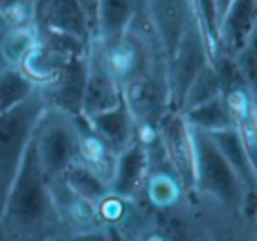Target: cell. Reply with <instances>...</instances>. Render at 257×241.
<instances>
[{
  "instance_id": "obj_17",
  "label": "cell",
  "mask_w": 257,
  "mask_h": 241,
  "mask_svg": "<svg viewBox=\"0 0 257 241\" xmlns=\"http://www.w3.org/2000/svg\"><path fill=\"white\" fill-rule=\"evenodd\" d=\"M210 138L215 143V146L218 148V152L222 153V157L232 167V171L243 181L246 190L250 194L257 195L255 157L248 152V148L245 146V143H243L241 136L238 134V131L234 127H231L220 132H213V134H210Z\"/></svg>"
},
{
  "instance_id": "obj_12",
  "label": "cell",
  "mask_w": 257,
  "mask_h": 241,
  "mask_svg": "<svg viewBox=\"0 0 257 241\" xmlns=\"http://www.w3.org/2000/svg\"><path fill=\"white\" fill-rule=\"evenodd\" d=\"M32 20L37 29L65 34L90 43L92 30L78 0H32Z\"/></svg>"
},
{
  "instance_id": "obj_2",
  "label": "cell",
  "mask_w": 257,
  "mask_h": 241,
  "mask_svg": "<svg viewBox=\"0 0 257 241\" xmlns=\"http://www.w3.org/2000/svg\"><path fill=\"white\" fill-rule=\"evenodd\" d=\"M194 143V195H201L231 211L255 213V194H250L210 134L190 127Z\"/></svg>"
},
{
  "instance_id": "obj_23",
  "label": "cell",
  "mask_w": 257,
  "mask_h": 241,
  "mask_svg": "<svg viewBox=\"0 0 257 241\" xmlns=\"http://www.w3.org/2000/svg\"><path fill=\"white\" fill-rule=\"evenodd\" d=\"M36 92V85L20 69H0V114L15 109Z\"/></svg>"
},
{
  "instance_id": "obj_21",
  "label": "cell",
  "mask_w": 257,
  "mask_h": 241,
  "mask_svg": "<svg viewBox=\"0 0 257 241\" xmlns=\"http://www.w3.org/2000/svg\"><path fill=\"white\" fill-rule=\"evenodd\" d=\"M182 114L187 124H189V127L201 132H206V134H213V132H220L225 131V129L234 127L231 116H229L227 107H225L220 95L201 104V106L183 111Z\"/></svg>"
},
{
  "instance_id": "obj_7",
  "label": "cell",
  "mask_w": 257,
  "mask_h": 241,
  "mask_svg": "<svg viewBox=\"0 0 257 241\" xmlns=\"http://www.w3.org/2000/svg\"><path fill=\"white\" fill-rule=\"evenodd\" d=\"M201 241H257L255 213L231 211L201 195H194Z\"/></svg>"
},
{
  "instance_id": "obj_27",
  "label": "cell",
  "mask_w": 257,
  "mask_h": 241,
  "mask_svg": "<svg viewBox=\"0 0 257 241\" xmlns=\"http://www.w3.org/2000/svg\"><path fill=\"white\" fill-rule=\"evenodd\" d=\"M65 241H114V239L106 229H99V230H93V232H88V234H81V236L67 237Z\"/></svg>"
},
{
  "instance_id": "obj_30",
  "label": "cell",
  "mask_w": 257,
  "mask_h": 241,
  "mask_svg": "<svg viewBox=\"0 0 257 241\" xmlns=\"http://www.w3.org/2000/svg\"><path fill=\"white\" fill-rule=\"evenodd\" d=\"M4 25H8V23H6V22H4V18L0 16V27H4Z\"/></svg>"
},
{
  "instance_id": "obj_4",
  "label": "cell",
  "mask_w": 257,
  "mask_h": 241,
  "mask_svg": "<svg viewBox=\"0 0 257 241\" xmlns=\"http://www.w3.org/2000/svg\"><path fill=\"white\" fill-rule=\"evenodd\" d=\"M44 111L39 90L15 109L0 114V213L8 194L22 169L34 129Z\"/></svg>"
},
{
  "instance_id": "obj_29",
  "label": "cell",
  "mask_w": 257,
  "mask_h": 241,
  "mask_svg": "<svg viewBox=\"0 0 257 241\" xmlns=\"http://www.w3.org/2000/svg\"><path fill=\"white\" fill-rule=\"evenodd\" d=\"M0 241H13L11 237L8 236V232H6V230L2 229V227H0Z\"/></svg>"
},
{
  "instance_id": "obj_5",
  "label": "cell",
  "mask_w": 257,
  "mask_h": 241,
  "mask_svg": "<svg viewBox=\"0 0 257 241\" xmlns=\"http://www.w3.org/2000/svg\"><path fill=\"white\" fill-rule=\"evenodd\" d=\"M211 39L199 11L187 22L173 53L168 57V81L171 93V109H180L185 92L196 76L210 64Z\"/></svg>"
},
{
  "instance_id": "obj_10",
  "label": "cell",
  "mask_w": 257,
  "mask_h": 241,
  "mask_svg": "<svg viewBox=\"0 0 257 241\" xmlns=\"http://www.w3.org/2000/svg\"><path fill=\"white\" fill-rule=\"evenodd\" d=\"M257 37V0H231L215 30V53L234 57ZM210 57V58H211Z\"/></svg>"
},
{
  "instance_id": "obj_16",
  "label": "cell",
  "mask_w": 257,
  "mask_h": 241,
  "mask_svg": "<svg viewBox=\"0 0 257 241\" xmlns=\"http://www.w3.org/2000/svg\"><path fill=\"white\" fill-rule=\"evenodd\" d=\"M143 8L141 0H97L95 39L100 44L118 41Z\"/></svg>"
},
{
  "instance_id": "obj_15",
  "label": "cell",
  "mask_w": 257,
  "mask_h": 241,
  "mask_svg": "<svg viewBox=\"0 0 257 241\" xmlns=\"http://www.w3.org/2000/svg\"><path fill=\"white\" fill-rule=\"evenodd\" d=\"M148 171V153L141 141L134 139L116 155L109 192L125 199H140L143 181Z\"/></svg>"
},
{
  "instance_id": "obj_14",
  "label": "cell",
  "mask_w": 257,
  "mask_h": 241,
  "mask_svg": "<svg viewBox=\"0 0 257 241\" xmlns=\"http://www.w3.org/2000/svg\"><path fill=\"white\" fill-rule=\"evenodd\" d=\"M141 2L145 15L148 16L164 46L166 57H169L190 16L199 11L196 0H141Z\"/></svg>"
},
{
  "instance_id": "obj_26",
  "label": "cell",
  "mask_w": 257,
  "mask_h": 241,
  "mask_svg": "<svg viewBox=\"0 0 257 241\" xmlns=\"http://www.w3.org/2000/svg\"><path fill=\"white\" fill-rule=\"evenodd\" d=\"M81 9L85 11L86 20H88L90 30H92V37L95 36V20H97V0H78Z\"/></svg>"
},
{
  "instance_id": "obj_11",
  "label": "cell",
  "mask_w": 257,
  "mask_h": 241,
  "mask_svg": "<svg viewBox=\"0 0 257 241\" xmlns=\"http://www.w3.org/2000/svg\"><path fill=\"white\" fill-rule=\"evenodd\" d=\"M86 79V53L76 55L50 83L39 86L44 107L58 109L72 116H81Z\"/></svg>"
},
{
  "instance_id": "obj_1",
  "label": "cell",
  "mask_w": 257,
  "mask_h": 241,
  "mask_svg": "<svg viewBox=\"0 0 257 241\" xmlns=\"http://www.w3.org/2000/svg\"><path fill=\"white\" fill-rule=\"evenodd\" d=\"M0 227L13 241H65L32 141L0 213Z\"/></svg>"
},
{
  "instance_id": "obj_13",
  "label": "cell",
  "mask_w": 257,
  "mask_h": 241,
  "mask_svg": "<svg viewBox=\"0 0 257 241\" xmlns=\"http://www.w3.org/2000/svg\"><path fill=\"white\" fill-rule=\"evenodd\" d=\"M48 185H50L51 195H53V202L65 239L104 229L99 215H97L95 204L74 194L62 178Z\"/></svg>"
},
{
  "instance_id": "obj_18",
  "label": "cell",
  "mask_w": 257,
  "mask_h": 241,
  "mask_svg": "<svg viewBox=\"0 0 257 241\" xmlns=\"http://www.w3.org/2000/svg\"><path fill=\"white\" fill-rule=\"evenodd\" d=\"M97 136L104 139L116 153L136 139V124L123 102L93 116L83 118Z\"/></svg>"
},
{
  "instance_id": "obj_24",
  "label": "cell",
  "mask_w": 257,
  "mask_h": 241,
  "mask_svg": "<svg viewBox=\"0 0 257 241\" xmlns=\"http://www.w3.org/2000/svg\"><path fill=\"white\" fill-rule=\"evenodd\" d=\"M220 95V83H218L217 72H215L213 65L210 64L204 65V69L196 76L192 83H190L189 90L185 92L182 100V106H180L178 111H187L192 109L196 106H201V104L208 102V100L215 99V97Z\"/></svg>"
},
{
  "instance_id": "obj_3",
  "label": "cell",
  "mask_w": 257,
  "mask_h": 241,
  "mask_svg": "<svg viewBox=\"0 0 257 241\" xmlns=\"http://www.w3.org/2000/svg\"><path fill=\"white\" fill-rule=\"evenodd\" d=\"M79 118L51 107H44L34 129L32 145L39 167L48 183L60 180L78 160Z\"/></svg>"
},
{
  "instance_id": "obj_19",
  "label": "cell",
  "mask_w": 257,
  "mask_h": 241,
  "mask_svg": "<svg viewBox=\"0 0 257 241\" xmlns=\"http://www.w3.org/2000/svg\"><path fill=\"white\" fill-rule=\"evenodd\" d=\"M118 153L104 141L100 136H97L92 129L88 127L83 118H79V145H78V160L83 166L92 169L100 178L107 181L113 176L114 162H116Z\"/></svg>"
},
{
  "instance_id": "obj_25",
  "label": "cell",
  "mask_w": 257,
  "mask_h": 241,
  "mask_svg": "<svg viewBox=\"0 0 257 241\" xmlns=\"http://www.w3.org/2000/svg\"><path fill=\"white\" fill-rule=\"evenodd\" d=\"M236 67L239 69L241 76L245 78V81L255 90V81H257V37L252 39L239 53H236L234 57Z\"/></svg>"
},
{
  "instance_id": "obj_31",
  "label": "cell",
  "mask_w": 257,
  "mask_h": 241,
  "mask_svg": "<svg viewBox=\"0 0 257 241\" xmlns=\"http://www.w3.org/2000/svg\"><path fill=\"white\" fill-rule=\"evenodd\" d=\"M27 2H30V4H32V0H27Z\"/></svg>"
},
{
  "instance_id": "obj_20",
  "label": "cell",
  "mask_w": 257,
  "mask_h": 241,
  "mask_svg": "<svg viewBox=\"0 0 257 241\" xmlns=\"http://www.w3.org/2000/svg\"><path fill=\"white\" fill-rule=\"evenodd\" d=\"M37 44L34 20L0 27V69H18L20 62Z\"/></svg>"
},
{
  "instance_id": "obj_8",
  "label": "cell",
  "mask_w": 257,
  "mask_h": 241,
  "mask_svg": "<svg viewBox=\"0 0 257 241\" xmlns=\"http://www.w3.org/2000/svg\"><path fill=\"white\" fill-rule=\"evenodd\" d=\"M121 102V88L106 69L95 37H92L86 50V79L81 104V118L99 114Z\"/></svg>"
},
{
  "instance_id": "obj_22",
  "label": "cell",
  "mask_w": 257,
  "mask_h": 241,
  "mask_svg": "<svg viewBox=\"0 0 257 241\" xmlns=\"http://www.w3.org/2000/svg\"><path fill=\"white\" fill-rule=\"evenodd\" d=\"M62 180L65 181L69 188L79 197L86 199L92 204H97L109 194V185L104 178H100L97 173L83 166L81 162H74L64 173Z\"/></svg>"
},
{
  "instance_id": "obj_28",
  "label": "cell",
  "mask_w": 257,
  "mask_h": 241,
  "mask_svg": "<svg viewBox=\"0 0 257 241\" xmlns=\"http://www.w3.org/2000/svg\"><path fill=\"white\" fill-rule=\"evenodd\" d=\"M229 2L231 0H213V20H215V30H217V25L218 22H220L222 15L225 13V9H227Z\"/></svg>"
},
{
  "instance_id": "obj_9",
  "label": "cell",
  "mask_w": 257,
  "mask_h": 241,
  "mask_svg": "<svg viewBox=\"0 0 257 241\" xmlns=\"http://www.w3.org/2000/svg\"><path fill=\"white\" fill-rule=\"evenodd\" d=\"M159 139L162 143V148L166 152L169 164L187 190L194 192V143L192 132H190L189 124L183 118L182 111L169 109L164 116L161 118L157 125Z\"/></svg>"
},
{
  "instance_id": "obj_6",
  "label": "cell",
  "mask_w": 257,
  "mask_h": 241,
  "mask_svg": "<svg viewBox=\"0 0 257 241\" xmlns=\"http://www.w3.org/2000/svg\"><path fill=\"white\" fill-rule=\"evenodd\" d=\"M121 102L136 124V131L157 129L161 118L171 109L168 81V58L154 60L140 76L121 86Z\"/></svg>"
}]
</instances>
